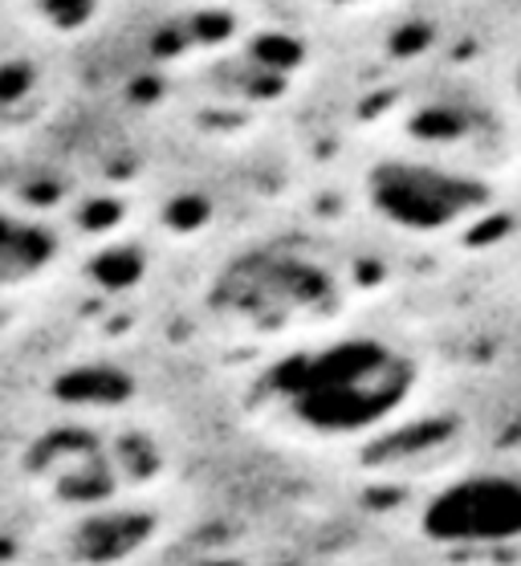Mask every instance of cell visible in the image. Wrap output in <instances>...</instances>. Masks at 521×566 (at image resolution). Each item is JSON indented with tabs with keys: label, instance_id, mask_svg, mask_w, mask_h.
<instances>
[{
	"label": "cell",
	"instance_id": "cell-1",
	"mask_svg": "<svg viewBox=\"0 0 521 566\" xmlns=\"http://www.w3.org/2000/svg\"><path fill=\"white\" fill-rule=\"evenodd\" d=\"M424 391V363L379 331L331 326L293 343L269 367L261 399L278 424L319 444L379 437Z\"/></svg>",
	"mask_w": 521,
	"mask_h": 566
},
{
	"label": "cell",
	"instance_id": "cell-2",
	"mask_svg": "<svg viewBox=\"0 0 521 566\" xmlns=\"http://www.w3.org/2000/svg\"><path fill=\"white\" fill-rule=\"evenodd\" d=\"M363 212L407 241H445L493 217L497 184L436 151H387L363 164L355 180Z\"/></svg>",
	"mask_w": 521,
	"mask_h": 566
},
{
	"label": "cell",
	"instance_id": "cell-3",
	"mask_svg": "<svg viewBox=\"0 0 521 566\" xmlns=\"http://www.w3.org/2000/svg\"><path fill=\"white\" fill-rule=\"evenodd\" d=\"M343 297L346 290L331 261L285 245L249 249L225 265L217 282V306L232 326L281 343H302L338 326Z\"/></svg>",
	"mask_w": 521,
	"mask_h": 566
},
{
	"label": "cell",
	"instance_id": "cell-4",
	"mask_svg": "<svg viewBox=\"0 0 521 566\" xmlns=\"http://www.w3.org/2000/svg\"><path fill=\"white\" fill-rule=\"evenodd\" d=\"M420 526L440 542L489 546L521 534V481L509 473H472L440 490L420 514Z\"/></svg>",
	"mask_w": 521,
	"mask_h": 566
},
{
	"label": "cell",
	"instance_id": "cell-5",
	"mask_svg": "<svg viewBox=\"0 0 521 566\" xmlns=\"http://www.w3.org/2000/svg\"><path fill=\"white\" fill-rule=\"evenodd\" d=\"M50 253L53 241L41 229L21 224V220H0V277L38 270Z\"/></svg>",
	"mask_w": 521,
	"mask_h": 566
},
{
	"label": "cell",
	"instance_id": "cell-6",
	"mask_svg": "<svg viewBox=\"0 0 521 566\" xmlns=\"http://www.w3.org/2000/svg\"><path fill=\"white\" fill-rule=\"evenodd\" d=\"M506 98L513 106V115L521 118V41L513 45V53H509L506 62Z\"/></svg>",
	"mask_w": 521,
	"mask_h": 566
},
{
	"label": "cell",
	"instance_id": "cell-7",
	"mask_svg": "<svg viewBox=\"0 0 521 566\" xmlns=\"http://www.w3.org/2000/svg\"><path fill=\"white\" fill-rule=\"evenodd\" d=\"M310 4L334 9V13H355V9H371V4H379V0H310Z\"/></svg>",
	"mask_w": 521,
	"mask_h": 566
}]
</instances>
